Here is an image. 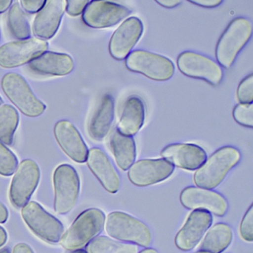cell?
Returning <instances> with one entry per match:
<instances>
[{
  "label": "cell",
  "instance_id": "6da1fadb",
  "mask_svg": "<svg viewBox=\"0 0 253 253\" xmlns=\"http://www.w3.org/2000/svg\"><path fill=\"white\" fill-rule=\"evenodd\" d=\"M241 153L236 148L223 146L211 154L194 174L198 187L211 189L218 186L228 173L239 163Z\"/></svg>",
  "mask_w": 253,
  "mask_h": 253
},
{
  "label": "cell",
  "instance_id": "7a4b0ae2",
  "mask_svg": "<svg viewBox=\"0 0 253 253\" xmlns=\"http://www.w3.org/2000/svg\"><path fill=\"white\" fill-rule=\"evenodd\" d=\"M253 33L252 22L244 17L232 20L222 33L215 48V57L220 67L229 69L237 57L250 41Z\"/></svg>",
  "mask_w": 253,
  "mask_h": 253
},
{
  "label": "cell",
  "instance_id": "3957f363",
  "mask_svg": "<svg viewBox=\"0 0 253 253\" xmlns=\"http://www.w3.org/2000/svg\"><path fill=\"white\" fill-rule=\"evenodd\" d=\"M106 216L100 209L83 211L62 237L60 244L69 251L81 250L98 236L104 228Z\"/></svg>",
  "mask_w": 253,
  "mask_h": 253
},
{
  "label": "cell",
  "instance_id": "277c9868",
  "mask_svg": "<svg viewBox=\"0 0 253 253\" xmlns=\"http://www.w3.org/2000/svg\"><path fill=\"white\" fill-rule=\"evenodd\" d=\"M106 233L117 241L148 247L152 243V233L146 224L131 214L112 211L105 220Z\"/></svg>",
  "mask_w": 253,
  "mask_h": 253
},
{
  "label": "cell",
  "instance_id": "5b68a950",
  "mask_svg": "<svg viewBox=\"0 0 253 253\" xmlns=\"http://www.w3.org/2000/svg\"><path fill=\"white\" fill-rule=\"evenodd\" d=\"M1 87L8 100L29 118H38L46 109V106L34 94L26 80L20 74H5L1 81Z\"/></svg>",
  "mask_w": 253,
  "mask_h": 253
},
{
  "label": "cell",
  "instance_id": "8992f818",
  "mask_svg": "<svg viewBox=\"0 0 253 253\" xmlns=\"http://www.w3.org/2000/svg\"><path fill=\"white\" fill-rule=\"evenodd\" d=\"M25 223L35 235L50 244H57L64 234V226L39 203L31 201L22 208Z\"/></svg>",
  "mask_w": 253,
  "mask_h": 253
},
{
  "label": "cell",
  "instance_id": "52a82bcc",
  "mask_svg": "<svg viewBox=\"0 0 253 253\" xmlns=\"http://www.w3.org/2000/svg\"><path fill=\"white\" fill-rule=\"evenodd\" d=\"M125 66L131 72L160 82L169 81L174 73V65L171 60L145 50L131 51L126 58Z\"/></svg>",
  "mask_w": 253,
  "mask_h": 253
},
{
  "label": "cell",
  "instance_id": "ba28073f",
  "mask_svg": "<svg viewBox=\"0 0 253 253\" xmlns=\"http://www.w3.org/2000/svg\"><path fill=\"white\" fill-rule=\"evenodd\" d=\"M54 189V210L59 214L70 212L79 198L80 177L73 167L62 164L53 175Z\"/></svg>",
  "mask_w": 253,
  "mask_h": 253
},
{
  "label": "cell",
  "instance_id": "9c48e42d",
  "mask_svg": "<svg viewBox=\"0 0 253 253\" xmlns=\"http://www.w3.org/2000/svg\"><path fill=\"white\" fill-rule=\"evenodd\" d=\"M177 66L185 76L201 80L213 86L218 85L223 79V69L217 62L195 51H186L179 54Z\"/></svg>",
  "mask_w": 253,
  "mask_h": 253
},
{
  "label": "cell",
  "instance_id": "30bf717a",
  "mask_svg": "<svg viewBox=\"0 0 253 253\" xmlns=\"http://www.w3.org/2000/svg\"><path fill=\"white\" fill-rule=\"evenodd\" d=\"M48 48V42L38 38L7 42L0 47V67L14 69L30 63Z\"/></svg>",
  "mask_w": 253,
  "mask_h": 253
},
{
  "label": "cell",
  "instance_id": "8fae6325",
  "mask_svg": "<svg viewBox=\"0 0 253 253\" xmlns=\"http://www.w3.org/2000/svg\"><path fill=\"white\" fill-rule=\"evenodd\" d=\"M41 179V170L37 163L31 159L23 160L17 167L11 180L9 199L17 209L23 208L29 203L38 187Z\"/></svg>",
  "mask_w": 253,
  "mask_h": 253
},
{
  "label": "cell",
  "instance_id": "7c38bea8",
  "mask_svg": "<svg viewBox=\"0 0 253 253\" xmlns=\"http://www.w3.org/2000/svg\"><path fill=\"white\" fill-rule=\"evenodd\" d=\"M129 8L109 1H91L83 13L84 23L92 29L112 27L131 14Z\"/></svg>",
  "mask_w": 253,
  "mask_h": 253
},
{
  "label": "cell",
  "instance_id": "4fadbf2b",
  "mask_svg": "<svg viewBox=\"0 0 253 253\" xmlns=\"http://www.w3.org/2000/svg\"><path fill=\"white\" fill-rule=\"evenodd\" d=\"M180 201L188 210H204L218 217L225 215L228 210L227 201L223 195L198 186L185 188L180 193Z\"/></svg>",
  "mask_w": 253,
  "mask_h": 253
},
{
  "label": "cell",
  "instance_id": "5bb4252c",
  "mask_svg": "<svg viewBox=\"0 0 253 253\" xmlns=\"http://www.w3.org/2000/svg\"><path fill=\"white\" fill-rule=\"evenodd\" d=\"M143 33L141 20L131 17L124 20L111 37L109 54L116 60H125L138 42Z\"/></svg>",
  "mask_w": 253,
  "mask_h": 253
},
{
  "label": "cell",
  "instance_id": "9a60e30c",
  "mask_svg": "<svg viewBox=\"0 0 253 253\" xmlns=\"http://www.w3.org/2000/svg\"><path fill=\"white\" fill-rule=\"evenodd\" d=\"M174 167L166 160L142 159L128 169V177L134 186L144 187L161 183L172 174Z\"/></svg>",
  "mask_w": 253,
  "mask_h": 253
},
{
  "label": "cell",
  "instance_id": "2e32d148",
  "mask_svg": "<svg viewBox=\"0 0 253 253\" xmlns=\"http://www.w3.org/2000/svg\"><path fill=\"white\" fill-rule=\"evenodd\" d=\"M212 223L211 214L204 210H193L177 232L174 244L179 250L188 252L199 244Z\"/></svg>",
  "mask_w": 253,
  "mask_h": 253
},
{
  "label": "cell",
  "instance_id": "e0dca14e",
  "mask_svg": "<svg viewBox=\"0 0 253 253\" xmlns=\"http://www.w3.org/2000/svg\"><path fill=\"white\" fill-rule=\"evenodd\" d=\"M54 134L62 150L72 161L79 164L86 161L88 147L74 124L66 120L58 121L54 126Z\"/></svg>",
  "mask_w": 253,
  "mask_h": 253
},
{
  "label": "cell",
  "instance_id": "ac0fdd59",
  "mask_svg": "<svg viewBox=\"0 0 253 253\" xmlns=\"http://www.w3.org/2000/svg\"><path fill=\"white\" fill-rule=\"evenodd\" d=\"M161 155L173 167L189 171L198 169L207 158L205 151L193 143L169 145L161 151Z\"/></svg>",
  "mask_w": 253,
  "mask_h": 253
},
{
  "label": "cell",
  "instance_id": "d6986e66",
  "mask_svg": "<svg viewBox=\"0 0 253 253\" xmlns=\"http://www.w3.org/2000/svg\"><path fill=\"white\" fill-rule=\"evenodd\" d=\"M65 0H48L38 13L34 20L32 30L37 38L50 40L56 35L66 11Z\"/></svg>",
  "mask_w": 253,
  "mask_h": 253
},
{
  "label": "cell",
  "instance_id": "ffe728a7",
  "mask_svg": "<svg viewBox=\"0 0 253 253\" xmlns=\"http://www.w3.org/2000/svg\"><path fill=\"white\" fill-rule=\"evenodd\" d=\"M88 168L109 193H117L121 186V179L110 159L100 148L88 150L86 161Z\"/></svg>",
  "mask_w": 253,
  "mask_h": 253
},
{
  "label": "cell",
  "instance_id": "44dd1931",
  "mask_svg": "<svg viewBox=\"0 0 253 253\" xmlns=\"http://www.w3.org/2000/svg\"><path fill=\"white\" fill-rule=\"evenodd\" d=\"M115 118V100L110 94L103 96L88 124L90 137L101 141L110 131Z\"/></svg>",
  "mask_w": 253,
  "mask_h": 253
},
{
  "label": "cell",
  "instance_id": "7402d4cb",
  "mask_svg": "<svg viewBox=\"0 0 253 253\" xmlns=\"http://www.w3.org/2000/svg\"><path fill=\"white\" fill-rule=\"evenodd\" d=\"M74 67L75 63L70 55L53 51H46L29 63L32 72L48 76H66Z\"/></svg>",
  "mask_w": 253,
  "mask_h": 253
},
{
  "label": "cell",
  "instance_id": "603a6c76",
  "mask_svg": "<svg viewBox=\"0 0 253 253\" xmlns=\"http://www.w3.org/2000/svg\"><path fill=\"white\" fill-rule=\"evenodd\" d=\"M145 121V106L137 96H131L126 100L120 115L118 131L126 136L135 135L143 127Z\"/></svg>",
  "mask_w": 253,
  "mask_h": 253
},
{
  "label": "cell",
  "instance_id": "cb8c5ba5",
  "mask_svg": "<svg viewBox=\"0 0 253 253\" xmlns=\"http://www.w3.org/2000/svg\"><path fill=\"white\" fill-rule=\"evenodd\" d=\"M109 146L119 168L124 171L128 170L136 159L135 142L133 137L124 135L116 128L112 133Z\"/></svg>",
  "mask_w": 253,
  "mask_h": 253
},
{
  "label": "cell",
  "instance_id": "d4e9b609",
  "mask_svg": "<svg viewBox=\"0 0 253 253\" xmlns=\"http://www.w3.org/2000/svg\"><path fill=\"white\" fill-rule=\"evenodd\" d=\"M233 238L229 225L219 223L208 229L201 246V250L210 253H222L228 248Z\"/></svg>",
  "mask_w": 253,
  "mask_h": 253
},
{
  "label": "cell",
  "instance_id": "484cf974",
  "mask_svg": "<svg viewBox=\"0 0 253 253\" xmlns=\"http://www.w3.org/2000/svg\"><path fill=\"white\" fill-rule=\"evenodd\" d=\"M86 253H138L137 246L106 236H97L85 246Z\"/></svg>",
  "mask_w": 253,
  "mask_h": 253
},
{
  "label": "cell",
  "instance_id": "4316f807",
  "mask_svg": "<svg viewBox=\"0 0 253 253\" xmlns=\"http://www.w3.org/2000/svg\"><path fill=\"white\" fill-rule=\"evenodd\" d=\"M20 116L17 109L9 104L0 106V142L11 146L18 127Z\"/></svg>",
  "mask_w": 253,
  "mask_h": 253
},
{
  "label": "cell",
  "instance_id": "83f0119b",
  "mask_svg": "<svg viewBox=\"0 0 253 253\" xmlns=\"http://www.w3.org/2000/svg\"><path fill=\"white\" fill-rule=\"evenodd\" d=\"M7 24L13 38L20 41L29 39L31 28L24 11L18 2L10 7L7 16Z\"/></svg>",
  "mask_w": 253,
  "mask_h": 253
},
{
  "label": "cell",
  "instance_id": "f1b7e54d",
  "mask_svg": "<svg viewBox=\"0 0 253 253\" xmlns=\"http://www.w3.org/2000/svg\"><path fill=\"white\" fill-rule=\"evenodd\" d=\"M18 167L16 155L0 142V175L9 177L15 172Z\"/></svg>",
  "mask_w": 253,
  "mask_h": 253
},
{
  "label": "cell",
  "instance_id": "f546056e",
  "mask_svg": "<svg viewBox=\"0 0 253 253\" xmlns=\"http://www.w3.org/2000/svg\"><path fill=\"white\" fill-rule=\"evenodd\" d=\"M234 120L239 125L247 128L253 127V103H238L232 111Z\"/></svg>",
  "mask_w": 253,
  "mask_h": 253
},
{
  "label": "cell",
  "instance_id": "4dcf8cb0",
  "mask_svg": "<svg viewBox=\"0 0 253 253\" xmlns=\"http://www.w3.org/2000/svg\"><path fill=\"white\" fill-rule=\"evenodd\" d=\"M240 103H253V75L250 74L242 80L238 85L236 92Z\"/></svg>",
  "mask_w": 253,
  "mask_h": 253
},
{
  "label": "cell",
  "instance_id": "1f68e13d",
  "mask_svg": "<svg viewBox=\"0 0 253 253\" xmlns=\"http://www.w3.org/2000/svg\"><path fill=\"white\" fill-rule=\"evenodd\" d=\"M253 206L251 204L250 208L243 217L240 226V234L241 238L247 241L252 243L253 241Z\"/></svg>",
  "mask_w": 253,
  "mask_h": 253
},
{
  "label": "cell",
  "instance_id": "d6a6232c",
  "mask_svg": "<svg viewBox=\"0 0 253 253\" xmlns=\"http://www.w3.org/2000/svg\"><path fill=\"white\" fill-rule=\"evenodd\" d=\"M89 1L88 0H68L66 11L71 17H78L84 13Z\"/></svg>",
  "mask_w": 253,
  "mask_h": 253
},
{
  "label": "cell",
  "instance_id": "836d02e7",
  "mask_svg": "<svg viewBox=\"0 0 253 253\" xmlns=\"http://www.w3.org/2000/svg\"><path fill=\"white\" fill-rule=\"evenodd\" d=\"M46 0H21L20 6L29 14L38 13L45 5Z\"/></svg>",
  "mask_w": 253,
  "mask_h": 253
},
{
  "label": "cell",
  "instance_id": "e575fe53",
  "mask_svg": "<svg viewBox=\"0 0 253 253\" xmlns=\"http://www.w3.org/2000/svg\"><path fill=\"white\" fill-rule=\"evenodd\" d=\"M189 2L203 8H213L222 3L221 0H190Z\"/></svg>",
  "mask_w": 253,
  "mask_h": 253
},
{
  "label": "cell",
  "instance_id": "d590c367",
  "mask_svg": "<svg viewBox=\"0 0 253 253\" xmlns=\"http://www.w3.org/2000/svg\"><path fill=\"white\" fill-rule=\"evenodd\" d=\"M12 253H35V252L29 244L19 243L14 246Z\"/></svg>",
  "mask_w": 253,
  "mask_h": 253
},
{
  "label": "cell",
  "instance_id": "8d00e7d4",
  "mask_svg": "<svg viewBox=\"0 0 253 253\" xmlns=\"http://www.w3.org/2000/svg\"><path fill=\"white\" fill-rule=\"evenodd\" d=\"M157 3L166 8H173L181 3L180 0H157Z\"/></svg>",
  "mask_w": 253,
  "mask_h": 253
},
{
  "label": "cell",
  "instance_id": "74e56055",
  "mask_svg": "<svg viewBox=\"0 0 253 253\" xmlns=\"http://www.w3.org/2000/svg\"><path fill=\"white\" fill-rule=\"evenodd\" d=\"M8 209L0 201V223H5L8 220Z\"/></svg>",
  "mask_w": 253,
  "mask_h": 253
},
{
  "label": "cell",
  "instance_id": "f35d334b",
  "mask_svg": "<svg viewBox=\"0 0 253 253\" xmlns=\"http://www.w3.org/2000/svg\"><path fill=\"white\" fill-rule=\"evenodd\" d=\"M12 0H0V14L5 12L12 5Z\"/></svg>",
  "mask_w": 253,
  "mask_h": 253
},
{
  "label": "cell",
  "instance_id": "ab89813d",
  "mask_svg": "<svg viewBox=\"0 0 253 253\" xmlns=\"http://www.w3.org/2000/svg\"><path fill=\"white\" fill-rule=\"evenodd\" d=\"M8 241V234L3 227L0 226V248L5 245Z\"/></svg>",
  "mask_w": 253,
  "mask_h": 253
},
{
  "label": "cell",
  "instance_id": "60d3db41",
  "mask_svg": "<svg viewBox=\"0 0 253 253\" xmlns=\"http://www.w3.org/2000/svg\"><path fill=\"white\" fill-rule=\"evenodd\" d=\"M139 253H158V252L155 250V249L146 248L140 251Z\"/></svg>",
  "mask_w": 253,
  "mask_h": 253
},
{
  "label": "cell",
  "instance_id": "b9f144b4",
  "mask_svg": "<svg viewBox=\"0 0 253 253\" xmlns=\"http://www.w3.org/2000/svg\"><path fill=\"white\" fill-rule=\"evenodd\" d=\"M0 253H11V250L8 247H5L0 250Z\"/></svg>",
  "mask_w": 253,
  "mask_h": 253
},
{
  "label": "cell",
  "instance_id": "7bdbcfd3",
  "mask_svg": "<svg viewBox=\"0 0 253 253\" xmlns=\"http://www.w3.org/2000/svg\"><path fill=\"white\" fill-rule=\"evenodd\" d=\"M70 253H86V252L83 250L82 249L81 250H74V251H71Z\"/></svg>",
  "mask_w": 253,
  "mask_h": 253
},
{
  "label": "cell",
  "instance_id": "ee69618b",
  "mask_svg": "<svg viewBox=\"0 0 253 253\" xmlns=\"http://www.w3.org/2000/svg\"><path fill=\"white\" fill-rule=\"evenodd\" d=\"M207 253V252L202 251V250H200V251L196 252V253Z\"/></svg>",
  "mask_w": 253,
  "mask_h": 253
},
{
  "label": "cell",
  "instance_id": "f6af8a7d",
  "mask_svg": "<svg viewBox=\"0 0 253 253\" xmlns=\"http://www.w3.org/2000/svg\"><path fill=\"white\" fill-rule=\"evenodd\" d=\"M2 103H3V100H2V99L0 97V106L2 104Z\"/></svg>",
  "mask_w": 253,
  "mask_h": 253
}]
</instances>
